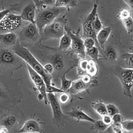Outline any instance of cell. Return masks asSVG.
<instances>
[{"mask_svg": "<svg viewBox=\"0 0 133 133\" xmlns=\"http://www.w3.org/2000/svg\"><path fill=\"white\" fill-rule=\"evenodd\" d=\"M56 0H43L41 8H44L46 6H54Z\"/></svg>", "mask_w": 133, "mask_h": 133, "instance_id": "b9f144b4", "label": "cell"}, {"mask_svg": "<svg viewBox=\"0 0 133 133\" xmlns=\"http://www.w3.org/2000/svg\"><path fill=\"white\" fill-rule=\"evenodd\" d=\"M18 58L13 51L8 49H2L0 50V64L16 65L19 61Z\"/></svg>", "mask_w": 133, "mask_h": 133, "instance_id": "8fae6325", "label": "cell"}, {"mask_svg": "<svg viewBox=\"0 0 133 133\" xmlns=\"http://www.w3.org/2000/svg\"><path fill=\"white\" fill-rule=\"evenodd\" d=\"M133 68L117 67L114 70V73L119 79L122 87L124 94L129 98L132 97L133 87Z\"/></svg>", "mask_w": 133, "mask_h": 133, "instance_id": "277c9868", "label": "cell"}, {"mask_svg": "<svg viewBox=\"0 0 133 133\" xmlns=\"http://www.w3.org/2000/svg\"><path fill=\"white\" fill-rule=\"evenodd\" d=\"M22 22L20 15L10 12L0 22V30L13 32L19 29Z\"/></svg>", "mask_w": 133, "mask_h": 133, "instance_id": "9c48e42d", "label": "cell"}, {"mask_svg": "<svg viewBox=\"0 0 133 133\" xmlns=\"http://www.w3.org/2000/svg\"><path fill=\"white\" fill-rule=\"evenodd\" d=\"M36 9L35 3L31 1L23 8L19 15L22 19L30 23H35Z\"/></svg>", "mask_w": 133, "mask_h": 133, "instance_id": "7c38bea8", "label": "cell"}, {"mask_svg": "<svg viewBox=\"0 0 133 133\" xmlns=\"http://www.w3.org/2000/svg\"><path fill=\"white\" fill-rule=\"evenodd\" d=\"M66 10V9L65 8L55 6L42 8V11L36 15L35 18V24L38 29L40 36H41L42 30L46 25L52 23Z\"/></svg>", "mask_w": 133, "mask_h": 133, "instance_id": "3957f363", "label": "cell"}, {"mask_svg": "<svg viewBox=\"0 0 133 133\" xmlns=\"http://www.w3.org/2000/svg\"><path fill=\"white\" fill-rule=\"evenodd\" d=\"M131 16H132L131 12L129 9H122L118 15V17L121 21L128 18Z\"/></svg>", "mask_w": 133, "mask_h": 133, "instance_id": "e575fe53", "label": "cell"}, {"mask_svg": "<svg viewBox=\"0 0 133 133\" xmlns=\"http://www.w3.org/2000/svg\"><path fill=\"white\" fill-rule=\"evenodd\" d=\"M18 42V36L14 32L0 34V46L4 48L13 47Z\"/></svg>", "mask_w": 133, "mask_h": 133, "instance_id": "4fadbf2b", "label": "cell"}, {"mask_svg": "<svg viewBox=\"0 0 133 133\" xmlns=\"http://www.w3.org/2000/svg\"><path fill=\"white\" fill-rule=\"evenodd\" d=\"M88 62H89V61L87 59H85L84 58L81 59V60L80 61L79 63V66L80 69L82 70V71H86L88 64Z\"/></svg>", "mask_w": 133, "mask_h": 133, "instance_id": "60d3db41", "label": "cell"}, {"mask_svg": "<svg viewBox=\"0 0 133 133\" xmlns=\"http://www.w3.org/2000/svg\"><path fill=\"white\" fill-rule=\"evenodd\" d=\"M61 94V95L59 96L58 99L59 102L61 103V104H65L67 103L69 100V95L66 93V92H63Z\"/></svg>", "mask_w": 133, "mask_h": 133, "instance_id": "d590c367", "label": "cell"}, {"mask_svg": "<svg viewBox=\"0 0 133 133\" xmlns=\"http://www.w3.org/2000/svg\"><path fill=\"white\" fill-rule=\"evenodd\" d=\"M71 38L65 32L64 34L60 38L58 50L59 51H65L71 47Z\"/></svg>", "mask_w": 133, "mask_h": 133, "instance_id": "d6986e66", "label": "cell"}, {"mask_svg": "<svg viewBox=\"0 0 133 133\" xmlns=\"http://www.w3.org/2000/svg\"><path fill=\"white\" fill-rule=\"evenodd\" d=\"M112 32V28L110 26L103 28L96 35V40L99 48L103 47L107 41Z\"/></svg>", "mask_w": 133, "mask_h": 133, "instance_id": "2e32d148", "label": "cell"}, {"mask_svg": "<svg viewBox=\"0 0 133 133\" xmlns=\"http://www.w3.org/2000/svg\"><path fill=\"white\" fill-rule=\"evenodd\" d=\"M11 10H10V9H5V10L0 11V22L3 19V18H4L9 13L11 12Z\"/></svg>", "mask_w": 133, "mask_h": 133, "instance_id": "7bdbcfd3", "label": "cell"}, {"mask_svg": "<svg viewBox=\"0 0 133 133\" xmlns=\"http://www.w3.org/2000/svg\"><path fill=\"white\" fill-rule=\"evenodd\" d=\"M12 51L21 59L24 60L27 65L39 74L43 79L46 85L52 84L51 75L45 72L42 63L32 54L29 49L20 44V42L18 41L16 45L13 46Z\"/></svg>", "mask_w": 133, "mask_h": 133, "instance_id": "6da1fadb", "label": "cell"}, {"mask_svg": "<svg viewBox=\"0 0 133 133\" xmlns=\"http://www.w3.org/2000/svg\"><path fill=\"white\" fill-rule=\"evenodd\" d=\"M68 19L65 15L56 18L44 28L39 42H45L51 39H60L65 32V28Z\"/></svg>", "mask_w": 133, "mask_h": 133, "instance_id": "7a4b0ae2", "label": "cell"}, {"mask_svg": "<svg viewBox=\"0 0 133 133\" xmlns=\"http://www.w3.org/2000/svg\"><path fill=\"white\" fill-rule=\"evenodd\" d=\"M128 6L132 11L133 6V0H123Z\"/></svg>", "mask_w": 133, "mask_h": 133, "instance_id": "bcb514c9", "label": "cell"}, {"mask_svg": "<svg viewBox=\"0 0 133 133\" xmlns=\"http://www.w3.org/2000/svg\"><path fill=\"white\" fill-rule=\"evenodd\" d=\"M112 117V124H120L121 122L123 121V118L122 116L119 113H117L113 116Z\"/></svg>", "mask_w": 133, "mask_h": 133, "instance_id": "8d00e7d4", "label": "cell"}, {"mask_svg": "<svg viewBox=\"0 0 133 133\" xmlns=\"http://www.w3.org/2000/svg\"><path fill=\"white\" fill-rule=\"evenodd\" d=\"M92 124L93 129L98 132H105L107 128L110 126L105 124L102 121V120H96Z\"/></svg>", "mask_w": 133, "mask_h": 133, "instance_id": "7402d4cb", "label": "cell"}, {"mask_svg": "<svg viewBox=\"0 0 133 133\" xmlns=\"http://www.w3.org/2000/svg\"><path fill=\"white\" fill-rule=\"evenodd\" d=\"M97 71L98 69L95 61L93 60L89 61L86 72H87L88 74L90 76H94L97 74Z\"/></svg>", "mask_w": 133, "mask_h": 133, "instance_id": "d4e9b609", "label": "cell"}, {"mask_svg": "<svg viewBox=\"0 0 133 133\" xmlns=\"http://www.w3.org/2000/svg\"><path fill=\"white\" fill-rule=\"evenodd\" d=\"M92 107L97 114L101 116L107 114L106 106L102 102H95L92 103Z\"/></svg>", "mask_w": 133, "mask_h": 133, "instance_id": "ffe728a7", "label": "cell"}, {"mask_svg": "<svg viewBox=\"0 0 133 133\" xmlns=\"http://www.w3.org/2000/svg\"><path fill=\"white\" fill-rule=\"evenodd\" d=\"M106 58L110 61H115L117 58V52L112 47H110L107 49L106 52Z\"/></svg>", "mask_w": 133, "mask_h": 133, "instance_id": "f546056e", "label": "cell"}, {"mask_svg": "<svg viewBox=\"0 0 133 133\" xmlns=\"http://www.w3.org/2000/svg\"><path fill=\"white\" fill-rule=\"evenodd\" d=\"M133 53H127L122 55V58L126 63V68H133Z\"/></svg>", "mask_w": 133, "mask_h": 133, "instance_id": "f1b7e54d", "label": "cell"}, {"mask_svg": "<svg viewBox=\"0 0 133 133\" xmlns=\"http://www.w3.org/2000/svg\"><path fill=\"white\" fill-rule=\"evenodd\" d=\"M111 127V129L112 131V132L116 133H123V130L122 129L120 124H112V125H110Z\"/></svg>", "mask_w": 133, "mask_h": 133, "instance_id": "ab89813d", "label": "cell"}, {"mask_svg": "<svg viewBox=\"0 0 133 133\" xmlns=\"http://www.w3.org/2000/svg\"><path fill=\"white\" fill-rule=\"evenodd\" d=\"M27 68L31 81L38 91V93L42 95L43 97V101L44 104L48 105L49 104V101L46 90V84L43 79L39 74L36 72L28 65H27Z\"/></svg>", "mask_w": 133, "mask_h": 133, "instance_id": "30bf717a", "label": "cell"}, {"mask_svg": "<svg viewBox=\"0 0 133 133\" xmlns=\"http://www.w3.org/2000/svg\"><path fill=\"white\" fill-rule=\"evenodd\" d=\"M6 96V92L3 87L0 85V98H4Z\"/></svg>", "mask_w": 133, "mask_h": 133, "instance_id": "7dc6e473", "label": "cell"}, {"mask_svg": "<svg viewBox=\"0 0 133 133\" xmlns=\"http://www.w3.org/2000/svg\"><path fill=\"white\" fill-rule=\"evenodd\" d=\"M102 117V121H103V123L108 125L110 126L112 124V117L109 114H107L105 115H103Z\"/></svg>", "mask_w": 133, "mask_h": 133, "instance_id": "74e56055", "label": "cell"}, {"mask_svg": "<svg viewBox=\"0 0 133 133\" xmlns=\"http://www.w3.org/2000/svg\"><path fill=\"white\" fill-rule=\"evenodd\" d=\"M121 21L122 22L124 28L127 30L128 34L129 35L132 34L133 31V20L132 16Z\"/></svg>", "mask_w": 133, "mask_h": 133, "instance_id": "484cf974", "label": "cell"}, {"mask_svg": "<svg viewBox=\"0 0 133 133\" xmlns=\"http://www.w3.org/2000/svg\"><path fill=\"white\" fill-rule=\"evenodd\" d=\"M48 99L53 115V123L58 127H62L66 120V116L62 112L61 103L56 97L55 93H47Z\"/></svg>", "mask_w": 133, "mask_h": 133, "instance_id": "8992f818", "label": "cell"}, {"mask_svg": "<svg viewBox=\"0 0 133 133\" xmlns=\"http://www.w3.org/2000/svg\"><path fill=\"white\" fill-rule=\"evenodd\" d=\"M19 133H41L42 130L39 124L34 119H30L26 121L19 130Z\"/></svg>", "mask_w": 133, "mask_h": 133, "instance_id": "5bb4252c", "label": "cell"}, {"mask_svg": "<svg viewBox=\"0 0 133 133\" xmlns=\"http://www.w3.org/2000/svg\"><path fill=\"white\" fill-rule=\"evenodd\" d=\"M17 122L16 118L14 116H8L4 119L3 122V125L7 127L8 128H10L14 126Z\"/></svg>", "mask_w": 133, "mask_h": 133, "instance_id": "83f0119b", "label": "cell"}, {"mask_svg": "<svg viewBox=\"0 0 133 133\" xmlns=\"http://www.w3.org/2000/svg\"><path fill=\"white\" fill-rule=\"evenodd\" d=\"M78 0H56L55 6L63 8L69 11L70 9L75 8L78 6Z\"/></svg>", "mask_w": 133, "mask_h": 133, "instance_id": "ac0fdd59", "label": "cell"}, {"mask_svg": "<svg viewBox=\"0 0 133 133\" xmlns=\"http://www.w3.org/2000/svg\"><path fill=\"white\" fill-rule=\"evenodd\" d=\"M51 63L53 65L55 70L56 71L61 70L64 66L63 58L61 55H57L55 56Z\"/></svg>", "mask_w": 133, "mask_h": 133, "instance_id": "44dd1931", "label": "cell"}, {"mask_svg": "<svg viewBox=\"0 0 133 133\" xmlns=\"http://www.w3.org/2000/svg\"><path fill=\"white\" fill-rule=\"evenodd\" d=\"M121 126L123 131L127 133H132L133 131V121L132 120L123 121L121 123Z\"/></svg>", "mask_w": 133, "mask_h": 133, "instance_id": "4316f807", "label": "cell"}, {"mask_svg": "<svg viewBox=\"0 0 133 133\" xmlns=\"http://www.w3.org/2000/svg\"><path fill=\"white\" fill-rule=\"evenodd\" d=\"M46 93H62L64 91L62 90L61 88H57L52 84L46 85Z\"/></svg>", "mask_w": 133, "mask_h": 133, "instance_id": "836d02e7", "label": "cell"}, {"mask_svg": "<svg viewBox=\"0 0 133 133\" xmlns=\"http://www.w3.org/2000/svg\"><path fill=\"white\" fill-rule=\"evenodd\" d=\"M19 42L30 43L39 42L41 36L35 23H30L24 27L19 33Z\"/></svg>", "mask_w": 133, "mask_h": 133, "instance_id": "52a82bcc", "label": "cell"}, {"mask_svg": "<svg viewBox=\"0 0 133 133\" xmlns=\"http://www.w3.org/2000/svg\"><path fill=\"white\" fill-rule=\"evenodd\" d=\"M68 115L75 120L79 121H86L91 123H94L96 121L95 119L91 118L89 115H87L83 111L80 109L74 108L70 112L67 113Z\"/></svg>", "mask_w": 133, "mask_h": 133, "instance_id": "9a60e30c", "label": "cell"}, {"mask_svg": "<svg viewBox=\"0 0 133 133\" xmlns=\"http://www.w3.org/2000/svg\"><path fill=\"white\" fill-rule=\"evenodd\" d=\"M106 106L107 114L110 115L111 116H113L116 114L119 113V110L118 108L114 104L110 103L106 105Z\"/></svg>", "mask_w": 133, "mask_h": 133, "instance_id": "1f68e13d", "label": "cell"}, {"mask_svg": "<svg viewBox=\"0 0 133 133\" xmlns=\"http://www.w3.org/2000/svg\"><path fill=\"white\" fill-rule=\"evenodd\" d=\"M88 86L89 84L85 83L80 79L76 81H73L71 86L67 92L71 94H77L86 89Z\"/></svg>", "mask_w": 133, "mask_h": 133, "instance_id": "e0dca14e", "label": "cell"}, {"mask_svg": "<svg viewBox=\"0 0 133 133\" xmlns=\"http://www.w3.org/2000/svg\"><path fill=\"white\" fill-rule=\"evenodd\" d=\"M86 55L91 57L93 61H97L99 57V50L96 46H94L91 49L85 50Z\"/></svg>", "mask_w": 133, "mask_h": 133, "instance_id": "cb8c5ba5", "label": "cell"}, {"mask_svg": "<svg viewBox=\"0 0 133 133\" xmlns=\"http://www.w3.org/2000/svg\"><path fill=\"white\" fill-rule=\"evenodd\" d=\"M9 129L7 127L5 126L4 125H2L0 126V133H8Z\"/></svg>", "mask_w": 133, "mask_h": 133, "instance_id": "c3c4849f", "label": "cell"}, {"mask_svg": "<svg viewBox=\"0 0 133 133\" xmlns=\"http://www.w3.org/2000/svg\"><path fill=\"white\" fill-rule=\"evenodd\" d=\"M65 30L71 38V48L73 51L79 55L81 57V59L85 58L86 54L84 41L81 36H80V30L74 33L66 25L65 28Z\"/></svg>", "mask_w": 133, "mask_h": 133, "instance_id": "ba28073f", "label": "cell"}, {"mask_svg": "<svg viewBox=\"0 0 133 133\" xmlns=\"http://www.w3.org/2000/svg\"><path fill=\"white\" fill-rule=\"evenodd\" d=\"M84 41V45L85 49H91L93 46H95V44L96 45V43L95 41L92 37H86L85 38Z\"/></svg>", "mask_w": 133, "mask_h": 133, "instance_id": "d6a6232c", "label": "cell"}, {"mask_svg": "<svg viewBox=\"0 0 133 133\" xmlns=\"http://www.w3.org/2000/svg\"><path fill=\"white\" fill-rule=\"evenodd\" d=\"M69 70H68L66 71V72L64 73V74L62 75V77L61 79V89L64 91V92H67L68 89L70 88L73 81L71 80H68L66 78V74L68 72Z\"/></svg>", "mask_w": 133, "mask_h": 133, "instance_id": "603a6c76", "label": "cell"}, {"mask_svg": "<svg viewBox=\"0 0 133 133\" xmlns=\"http://www.w3.org/2000/svg\"><path fill=\"white\" fill-rule=\"evenodd\" d=\"M103 28L102 23L98 16V14H97L93 22V29L96 35Z\"/></svg>", "mask_w": 133, "mask_h": 133, "instance_id": "4dcf8cb0", "label": "cell"}, {"mask_svg": "<svg viewBox=\"0 0 133 133\" xmlns=\"http://www.w3.org/2000/svg\"><path fill=\"white\" fill-rule=\"evenodd\" d=\"M98 2L97 0H95L94 4L93 6V8L90 13L88 15L87 17L85 18L83 21L82 28V37H92L96 42V46L98 49V45L96 40V34L93 29V22L95 18V17L98 14Z\"/></svg>", "mask_w": 133, "mask_h": 133, "instance_id": "5b68a950", "label": "cell"}, {"mask_svg": "<svg viewBox=\"0 0 133 133\" xmlns=\"http://www.w3.org/2000/svg\"><path fill=\"white\" fill-rule=\"evenodd\" d=\"M81 80L86 84H89L90 80H91V77L89 75H84L82 76L81 77Z\"/></svg>", "mask_w": 133, "mask_h": 133, "instance_id": "ee69618b", "label": "cell"}, {"mask_svg": "<svg viewBox=\"0 0 133 133\" xmlns=\"http://www.w3.org/2000/svg\"><path fill=\"white\" fill-rule=\"evenodd\" d=\"M43 66L44 70L46 72L48 73V74L51 75L55 71V69H54V66L51 63H46L45 64H44Z\"/></svg>", "mask_w": 133, "mask_h": 133, "instance_id": "f35d334b", "label": "cell"}, {"mask_svg": "<svg viewBox=\"0 0 133 133\" xmlns=\"http://www.w3.org/2000/svg\"><path fill=\"white\" fill-rule=\"evenodd\" d=\"M35 3L36 7V9H40L42 6L43 0H32Z\"/></svg>", "mask_w": 133, "mask_h": 133, "instance_id": "f6af8a7d", "label": "cell"}]
</instances>
